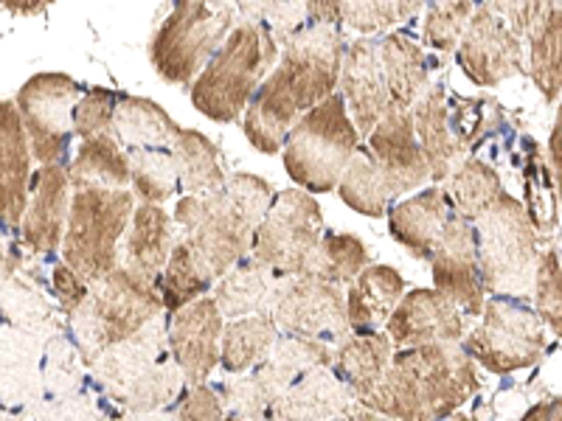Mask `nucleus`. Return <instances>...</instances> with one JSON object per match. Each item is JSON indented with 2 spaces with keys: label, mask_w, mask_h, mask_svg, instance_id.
I'll use <instances>...</instances> for the list:
<instances>
[{
  "label": "nucleus",
  "mask_w": 562,
  "mask_h": 421,
  "mask_svg": "<svg viewBox=\"0 0 562 421\" xmlns=\"http://www.w3.org/2000/svg\"><path fill=\"white\" fill-rule=\"evenodd\" d=\"M276 189L259 174L237 172L220 192L183 194L175 205V244L160 273L164 312L186 307L189 300L211 293L214 281L228 273L250 250V237Z\"/></svg>",
  "instance_id": "1"
},
{
  "label": "nucleus",
  "mask_w": 562,
  "mask_h": 421,
  "mask_svg": "<svg viewBox=\"0 0 562 421\" xmlns=\"http://www.w3.org/2000/svg\"><path fill=\"white\" fill-rule=\"evenodd\" d=\"M344 52V29L324 23H304L281 43V59L239 115L250 147L262 155L281 152L295 118L338 90Z\"/></svg>",
  "instance_id": "2"
},
{
  "label": "nucleus",
  "mask_w": 562,
  "mask_h": 421,
  "mask_svg": "<svg viewBox=\"0 0 562 421\" xmlns=\"http://www.w3.org/2000/svg\"><path fill=\"white\" fill-rule=\"evenodd\" d=\"M481 390L479 363L461 340L394 349L383 379L360 402L385 419H448Z\"/></svg>",
  "instance_id": "3"
},
{
  "label": "nucleus",
  "mask_w": 562,
  "mask_h": 421,
  "mask_svg": "<svg viewBox=\"0 0 562 421\" xmlns=\"http://www.w3.org/2000/svg\"><path fill=\"white\" fill-rule=\"evenodd\" d=\"M281 45L262 20H243L231 29L214 57L192 79V104L217 124L239 122L245 104L279 59Z\"/></svg>",
  "instance_id": "4"
},
{
  "label": "nucleus",
  "mask_w": 562,
  "mask_h": 421,
  "mask_svg": "<svg viewBox=\"0 0 562 421\" xmlns=\"http://www.w3.org/2000/svg\"><path fill=\"white\" fill-rule=\"evenodd\" d=\"M160 312L164 298L158 281L140 278L124 264H115L108 275L90 284L82 304L68 315V323L79 354L90 365L108 345L122 343Z\"/></svg>",
  "instance_id": "5"
},
{
  "label": "nucleus",
  "mask_w": 562,
  "mask_h": 421,
  "mask_svg": "<svg viewBox=\"0 0 562 421\" xmlns=\"http://www.w3.org/2000/svg\"><path fill=\"white\" fill-rule=\"evenodd\" d=\"M360 133L338 90L301 113L281 144L284 172L310 194H329L360 144Z\"/></svg>",
  "instance_id": "6"
},
{
  "label": "nucleus",
  "mask_w": 562,
  "mask_h": 421,
  "mask_svg": "<svg viewBox=\"0 0 562 421\" xmlns=\"http://www.w3.org/2000/svg\"><path fill=\"white\" fill-rule=\"evenodd\" d=\"M135 208L133 189H74L63 230V262L93 284L119 264V242Z\"/></svg>",
  "instance_id": "7"
},
{
  "label": "nucleus",
  "mask_w": 562,
  "mask_h": 421,
  "mask_svg": "<svg viewBox=\"0 0 562 421\" xmlns=\"http://www.w3.org/2000/svg\"><path fill=\"white\" fill-rule=\"evenodd\" d=\"M473 228L486 295L506 293L529 298L540 255V234L529 223L524 203L515 194L501 192L473 219Z\"/></svg>",
  "instance_id": "8"
},
{
  "label": "nucleus",
  "mask_w": 562,
  "mask_h": 421,
  "mask_svg": "<svg viewBox=\"0 0 562 421\" xmlns=\"http://www.w3.org/2000/svg\"><path fill=\"white\" fill-rule=\"evenodd\" d=\"M461 345L479 368L509 377L540 363L549 345V329L529 298L492 293L484 298L479 323L467 329Z\"/></svg>",
  "instance_id": "9"
},
{
  "label": "nucleus",
  "mask_w": 562,
  "mask_h": 421,
  "mask_svg": "<svg viewBox=\"0 0 562 421\" xmlns=\"http://www.w3.org/2000/svg\"><path fill=\"white\" fill-rule=\"evenodd\" d=\"M234 26L237 9L231 0H172L149 43L155 73L169 84H192Z\"/></svg>",
  "instance_id": "10"
},
{
  "label": "nucleus",
  "mask_w": 562,
  "mask_h": 421,
  "mask_svg": "<svg viewBox=\"0 0 562 421\" xmlns=\"http://www.w3.org/2000/svg\"><path fill=\"white\" fill-rule=\"evenodd\" d=\"M324 230V208L318 200L307 189H284L276 192L254 228L248 255L276 278L299 275Z\"/></svg>",
  "instance_id": "11"
},
{
  "label": "nucleus",
  "mask_w": 562,
  "mask_h": 421,
  "mask_svg": "<svg viewBox=\"0 0 562 421\" xmlns=\"http://www.w3.org/2000/svg\"><path fill=\"white\" fill-rule=\"evenodd\" d=\"M85 84L68 73L45 70L34 73L18 90V113L26 127L29 149L40 167L68 160L70 140H74V104L82 96Z\"/></svg>",
  "instance_id": "12"
},
{
  "label": "nucleus",
  "mask_w": 562,
  "mask_h": 421,
  "mask_svg": "<svg viewBox=\"0 0 562 421\" xmlns=\"http://www.w3.org/2000/svg\"><path fill=\"white\" fill-rule=\"evenodd\" d=\"M268 312L284 334L324 340L333 345L351 334L346 323L344 287L307 273L276 281Z\"/></svg>",
  "instance_id": "13"
},
{
  "label": "nucleus",
  "mask_w": 562,
  "mask_h": 421,
  "mask_svg": "<svg viewBox=\"0 0 562 421\" xmlns=\"http://www.w3.org/2000/svg\"><path fill=\"white\" fill-rule=\"evenodd\" d=\"M453 54L464 77L479 88H498L526 70L524 39L479 0Z\"/></svg>",
  "instance_id": "14"
},
{
  "label": "nucleus",
  "mask_w": 562,
  "mask_h": 421,
  "mask_svg": "<svg viewBox=\"0 0 562 421\" xmlns=\"http://www.w3.org/2000/svg\"><path fill=\"white\" fill-rule=\"evenodd\" d=\"M223 312L209 293L175 309L167 320L169 354L178 363L186 385L209 383L220 368V334Z\"/></svg>",
  "instance_id": "15"
},
{
  "label": "nucleus",
  "mask_w": 562,
  "mask_h": 421,
  "mask_svg": "<svg viewBox=\"0 0 562 421\" xmlns=\"http://www.w3.org/2000/svg\"><path fill=\"white\" fill-rule=\"evenodd\" d=\"M430 275H434V287L448 295L461 312L479 318L484 309L486 289L481 281L473 223L450 214L441 228L439 244L430 255Z\"/></svg>",
  "instance_id": "16"
},
{
  "label": "nucleus",
  "mask_w": 562,
  "mask_h": 421,
  "mask_svg": "<svg viewBox=\"0 0 562 421\" xmlns=\"http://www.w3.org/2000/svg\"><path fill=\"white\" fill-rule=\"evenodd\" d=\"M366 147H369L380 172L389 180L396 200L416 192L430 180L428 160H425V152H422L414 133L411 107H405V104L391 102L385 107L383 118L366 135Z\"/></svg>",
  "instance_id": "17"
},
{
  "label": "nucleus",
  "mask_w": 562,
  "mask_h": 421,
  "mask_svg": "<svg viewBox=\"0 0 562 421\" xmlns=\"http://www.w3.org/2000/svg\"><path fill=\"white\" fill-rule=\"evenodd\" d=\"M470 315L461 312L453 300L436 287L405 289L385 320L383 332L394 349L422 343H448L461 340L470 329Z\"/></svg>",
  "instance_id": "18"
},
{
  "label": "nucleus",
  "mask_w": 562,
  "mask_h": 421,
  "mask_svg": "<svg viewBox=\"0 0 562 421\" xmlns=\"http://www.w3.org/2000/svg\"><path fill=\"white\" fill-rule=\"evenodd\" d=\"M338 93L344 96V104L355 127H358L360 138H366L391 104L389 84H385L383 65H380L378 37H358L346 43Z\"/></svg>",
  "instance_id": "19"
},
{
  "label": "nucleus",
  "mask_w": 562,
  "mask_h": 421,
  "mask_svg": "<svg viewBox=\"0 0 562 421\" xmlns=\"http://www.w3.org/2000/svg\"><path fill=\"white\" fill-rule=\"evenodd\" d=\"M70 205L68 169L63 163H45L29 180V200L20 223V239L32 253H57L63 242Z\"/></svg>",
  "instance_id": "20"
},
{
  "label": "nucleus",
  "mask_w": 562,
  "mask_h": 421,
  "mask_svg": "<svg viewBox=\"0 0 562 421\" xmlns=\"http://www.w3.org/2000/svg\"><path fill=\"white\" fill-rule=\"evenodd\" d=\"M32 180V149L18 104L0 99V228L7 237H20V223Z\"/></svg>",
  "instance_id": "21"
},
{
  "label": "nucleus",
  "mask_w": 562,
  "mask_h": 421,
  "mask_svg": "<svg viewBox=\"0 0 562 421\" xmlns=\"http://www.w3.org/2000/svg\"><path fill=\"white\" fill-rule=\"evenodd\" d=\"M167 312L155 315L147 326H140L138 332L124 338L122 343L108 345V349L90 363L99 385H102V390L110 399H113L122 388H127L135 377H140L144 371L153 368L155 363L172 357L167 343Z\"/></svg>",
  "instance_id": "22"
},
{
  "label": "nucleus",
  "mask_w": 562,
  "mask_h": 421,
  "mask_svg": "<svg viewBox=\"0 0 562 421\" xmlns=\"http://www.w3.org/2000/svg\"><path fill=\"white\" fill-rule=\"evenodd\" d=\"M175 244L169 210L158 203H138L130 214L127 230L119 242V264L147 281H158Z\"/></svg>",
  "instance_id": "23"
},
{
  "label": "nucleus",
  "mask_w": 562,
  "mask_h": 421,
  "mask_svg": "<svg viewBox=\"0 0 562 421\" xmlns=\"http://www.w3.org/2000/svg\"><path fill=\"white\" fill-rule=\"evenodd\" d=\"M448 217L450 205L439 183L422 189L419 194L403 200V203H394L385 210L389 234L419 262H430Z\"/></svg>",
  "instance_id": "24"
},
{
  "label": "nucleus",
  "mask_w": 562,
  "mask_h": 421,
  "mask_svg": "<svg viewBox=\"0 0 562 421\" xmlns=\"http://www.w3.org/2000/svg\"><path fill=\"white\" fill-rule=\"evenodd\" d=\"M411 118H414L416 140L428 160L430 178L441 183L470 155L450 133L448 88L441 82H430L411 104Z\"/></svg>",
  "instance_id": "25"
},
{
  "label": "nucleus",
  "mask_w": 562,
  "mask_h": 421,
  "mask_svg": "<svg viewBox=\"0 0 562 421\" xmlns=\"http://www.w3.org/2000/svg\"><path fill=\"white\" fill-rule=\"evenodd\" d=\"M405 278L389 264H366L346 284V323L351 334H366L383 329L396 300L403 298Z\"/></svg>",
  "instance_id": "26"
},
{
  "label": "nucleus",
  "mask_w": 562,
  "mask_h": 421,
  "mask_svg": "<svg viewBox=\"0 0 562 421\" xmlns=\"http://www.w3.org/2000/svg\"><path fill=\"white\" fill-rule=\"evenodd\" d=\"M355 399L349 385L340 383L329 365L301 374L268 408V419H344L346 405Z\"/></svg>",
  "instance_id": "27"
},
{
  "label": "nucleus",
  "mask_w": 562,
  "mask_h": 421,
  "mask_svg": "<svg viewBox=\"0 0 562 421\" xmlns=\"http://www.w3.org/2000/svg\"><path fill=\"white\" fill-rule=\"evenodd\" d=\"M378 52L391 102L411 107L422 96V90L430 84L428 54L408 29L385 32L378 39Z\"/></svg>",
  "instance_id": "28"
},
{
  "label": "nucleus",
  "mask_w": 562,
  "mask_h": 421,
  "mask_svg": "<svg viewBox=\"0 0 562 421\" xmlns=\"http://www.w3.org/2000/svg\"><path fill=\"white\" fill-rule=\"evenodd\" d=\"M391 354H394V343H391L383 329L366 334H349V338L335 345V357L329 368L360 399L383 379Z\"/></svg>",
  "instance_id": "29"
},
{
  "label": "nucleus",
  "mask_w": 562,
  "mask_h": 421,
  "mask_svg": "<svg viewBox=\"0 0 562 421\" xmlns=\"http://www.w3.org/2000/svg\"><path fill=\"white\" fill-rule=\"evenodd\" d=\"M175 122L158 102L122 93L113 115V135L124 149H172L180 135Z\"/></svg>",
  "instance_id": "30"
},
{
  "label": "nucleus",
  "mask_w": 562,
  "mask_h": 421,
  "mask_svg": "<svg viewBox=\"0 0 562 421\" xmlns=\"http://www.w3.org/2000/svg\"><path fill=\"white\" fill-rule=\"evenodd\" d=\"M70 192L102 185V189H130V160L113 133L90 135L79 140V149L68 167Z\"/></svg>",
  "instance_id": "31"
},
{
  "label": "nucleus",
  "mask_w": 562,
  "mask_h": 421,
  "mask_svg": "<svg viewBox=\"0 0 562 421\" xmlns=\"http://www.w3.org/2000/svg\"><path fill=\"white\" fill-rule=\"evenodd\" d=\"M279 334L270 312L228 318L220 334V368L225 374H245L268 357Z\"/></svg>",
  "instance_id": "32"
},
{
  "label": "nucleus",
  "mask_w": 562,
  "mask_h": 421,
  "mask_svg": "<svg viewBox=\"0 0 562 421\" xmlns=\"http://www.w3.org/2000/svg\"><path fill=\"white\" fill-rule=\"evenodd\" d=\"M276 281L279 278H276L270 270H265L256 259L245 255V259H239L228 273L220 275V278L214 281V287H211L214 293H211V298L217 300V307L225 320L243 318V315L254 312H268Z\"/></svg>",
  "instance_id": "33"
},
{
  "label": "nucleus",
  "mask_w": 562,
  "mask_h": 421,
  "mask_svg": "<svg viewBox=\"0 0 562 421\" xmlns=\"http://www.w3.org/2000/svg\"><path fill=\"white\" fill-rule=\"evenodd\" d=\"M335 192H338L340 203L371 219L385 217V210L396 203L389 180L380 172V167L374 163L363 140L355 147L349 163L340 172Z\"/></svg>",
  "instance_id": "34"
},
{
  "label": "nucleus",
  "mask_w": 562,
  "mask_h": 421,
  "mask_svg": "<svg viewBox=\"0 0 562 421\" xmlns=\"http://www.w3.org/2000/svg\"><path fill=\"white\" fill-rule=\"evenodd\" d=\"M172 155L178 167L180 194L203 197V194L220 192L228 180L220 147L200 129H180Z\"/></svg>",
  "instance_id": "35"
},
{
  "label": "nucleus",
  "mask_w": 562,
  "mask_h": 421,
  "mask_svg": "<svg viewBox=\"0 0 562 421\" xmlns=\"http://www.w3.org/2000/svg\"><path fill=\"white\" fill-rule=\"evenodd\" d=\"M439 185L445 197H448L450 214L467 219V223H473L481 210L504 192L501 174L475 155H467Z\"/></svg>",
  "instance_id": "36"
},
{
  "label": "nucleus",
  "mask_w": 562,
  "mask_h": 421,
  "mask_svg": "<svg viewBox=\"0 0 562 421\" xmlns=\"http://www.w3.org/2000/svg\"><path fill=\"white\" fill-rule=\"evenodd\" d=\"M524 208L529 223L540 237H551L560 228V180L551 174L543 149L535 138H526V167H524Z\"/></svg>",
  "instance_id": "37"
},
{
  "label": "nucleus",
  "mask_w": 562,
  "mask_h": 421,
  "mask_svg": "<svg viewBox=\"0 0 562 421\" xmlns=\"http://www.w3.org/2000/svg\"><path fill=\"white\" fill-rule=\"evenodd\" d=\"M560 34H562L560 0H551V7L546 9L540 23L526 34V39H529V77L549 104L560 102V82H562Z\"/></svg>",
  "instance_id": "38"
},
{
  "label": "nucleus",
  "mask_w": 562,
  "mask_h": 421,
  "mask_svg": "<svg viewBox=\"0 0 562 421\" xmlns=\"http://www.w3.org/2000/svg\"><path fill=\"white\" fill-rule=\"evenodd\" d=\"M369 262L371 253L363 239L355 237V234H340V230H324L301 273L346 287Z\"/></svg>",
  "instance_id": "39"
},
{
  "label": "nucleus",
  "mask_w": 562,
  "mask_h": 421,
  "mask_svg": "<svg viewBox=\"0 0 562 421\" xmlns=\"http://www.w3.org/2000/svg\"><path fill=\"white\" fill-rule=\"evenodd\" d=\"M183 374L172 357L160 360L153 368H147L140 377H135L127 388L113 396V402L122 405L124 413L144 416L155 410H167L183 390Z\"/></svg>",
  "instance_id": "40"
},
{
  "label": "nucleus",
  "mask_w": 562,
  "mask_h": 421,
  "mask_svg": "<svg viewBox=\"0 0 562 421\" xmlns=\"http://www.w3.org/2000/svg\"><path fill=\"white\" fill-rule=\"evenodd\" d=\"M130 160V189L140 203H158L180 194L172 149H124Z\"/></svg>",
  "instance_id": "41"
},
{
  "label": "nucleus",
  "mask_w": 562,
  "mask_h": 421,
  "mask_svg": "<svg viewBox=\"0 0 562 421\" xmlns=\"http://www.w3.org/2000/svg\"><path fill=\"white\" fill-rule=\"evenodd\" d=\"M448 122L453 138L473 155L486 135L504 127V110L495 99L456 96L448 99Z\"/></svg>",
  "instance_id": "42"
},
{
  "label": "nucleus",
  "mask_w": 562,
  "mask_h": 421,
  "mask_svg": "<svg viewBox=\"0 0 562 421\" xmlns=\"http://www.w3.org/2000/svg\"><path fill=\"white\" fill-rule=\"evenodd\" d=\"M473 9L475 0H428L422 9V43L439 54H453Z\"/></svg>",
  "instance_id": "43"
},
{
  "label": "nucleus",
  "mask_w": 562,
  "mask_h": 421,
  "mask_svg": "<svg viewBox=\"0 0 562 421\" xmlns=\"http://www.w3.org/2000/svg\"><path fill=\"white\" fill-rule=\"evenodd\" d=\"M531 293L535 300L531 307L543 318L546 329H551L554 338L562 332V270H560V244L551 242L537 255L535 278H531Z\"/></svg>",
  "instance_id": "44"
},
{
  "label": "nucleus",
  "mask_w": 562,
  "mask_h": 421,
  "mask_svg": "<svg viewBox=\"0 0 562 421\" xmlns=\"http://www.w3.org/2000/svg\"><path fill=\"white\" fill-rule=\"evenodd\" d=\"M119 99H122L119 90L102 88V84L85 88L82 96L74 104V138L82 140L90 135L113 133V115L119 107Z\"/></svg>",
  "instance_id": "45"
},
{
  "label": "nucleus",
  "mask_w": 562,
  "mask_h": 421,
  "mask_svg": "<svg viewBox=\"0 0 562 421\" xmlns=\"http://www.w3.org/2000/svg\"><path fill=\"white\" fill-rule=\"evenodd\" d=\"M394 20V0H340V23L360 37L391 32Z\"/></svg>",
  "instance_id": "46"
},
{
  "label": "nucleus",
  "mask_w": 562,
  "mask_h": 421,
  "mask_svg": "<svg viewBox=\"0 0 562 421\" xmlns=\"http://www.w3.org/2000/svg\"><path fill=\"white\" fill-rule=\"evenodd\" d=\"M167 410L178 419H225L223 396H220L217 385L209 383L183 385L178 399Z\"/></svg>",
  "instance_id": "47"
},
{
  "label": "nucleus",
  "mask_w": 562,
  "mask_h": 421,
  "mask_svg": "<svg viewBox=\"0 0 562 421\" xmlns=\"http://www.w3.org/2000/svg\"><path fill=\"white\" fill-rule=\"evenodd\" d=\"M479 3L490 7L520 39H526V34L540 23L546 9L551 7V0H479Z\"/></svg>",
  "instance_id": "48"
},
{
  "label": "nucleus",
  "mask_w": 562,
  "mask_h": 421,
  "mask_svg": "<svg viewBox=\"0 0 562 421\" xmlns=\"http://www.w3.org/2000/svg\"><path fill=\"white\" fill-rule=\"evenodd\" d=\"M262 23L270 29L276 43H284L299 26H304V0H268Z\"/></svg>",
  "instance_id": "49"
},
{
  "label": "nucleus",
  "mask_w": 562,
  "mask_h": 421,
  "mask_svg": "<svg viewBox=\"0 0 562 421\" xmlns=\"http://www.w3.org/2000/svg\"><path fill=\"white\" fill-rule=\"evenodd\" d=\"M88 287H90L88 281L79 278V275L63 262V259L54 264L52 289H54V295H57V304H59V309H63L65 315H70L74 309L79 307V304H82L85 295H88Z\"/></svg>",
  "instance_id": "50"
},
{
  "label": "nucleus",
  "mask_w": 562,
  "mask_h": 421,
  "mask_svg": "<svg viewBox=\"0 0 562 421\" xmlns=\"http://www.w3.org/2000/svg\"><path fill=\"white\" fill-rule=\"evenodd\" d=\"M304 20L344 29V23H340V0H304Z\"/></svg>",
  "instance_id": "51"
},
{
  "label": "nucleus",
  "mask_w": 562,
  "mask_h": 421,
  "mask_svg": "<svg viewBox=\"0 0 562 421\" xmlns=\"http://www.w3.org/2000/svg\"><path fill=\"white\" fill-rule=\"evenodd\" d=\"M52 3H57V0H0V7L12 14H20V18H32V14L45 12Z\"/></svg>",
  "instance_id": "52"
},
{
  "label": "nucleus",
  "mask_w": 562,
  "mask_h": 421,
  "mask_svg": "<svg viewBox=\"0 0 562 421\" xmlns=\"http://www.w3.org/2000/svg\"><path fill=\"white\" fill-rule=\"evenodd\" d=\"M562 416V402L560 396H551V399H543V402H537L535 408H529L524 413V419L529 421H540V419H551L557 421Z\"/></svg>",
  "instance_id": "53"
},
{
  "label": "nucleus",
  "mask_w": 562,
  "mask_h": 421,
  "mask_svg": "<svg viewBox=\"0 0 562 421\" xmlns=\"http://www.w3.org/2000/svg\"><path fill=\"white\" fill-rule=\"evenodd\" d=\"M428 0H394V14L396 20H411L425 9Z\"/></svg>",
  "instance_id": "54"
},
{
  "label": "nucleus",
  "mask_w": 562,
  "mask_h": 421,
  "mask_svg": "<svg viewBox=\"0 0 562 421\" xmlns=\"http://www.w3.org/2000/svg\"><path fill=\"white\" fill-rule=\"evenodd\" d=\"M560 138H562V129H560V118H557L554 124V133H551V174H554L557 180H560Z\"/></svg>",
  "instance_id": "55"
}]
</instances>
